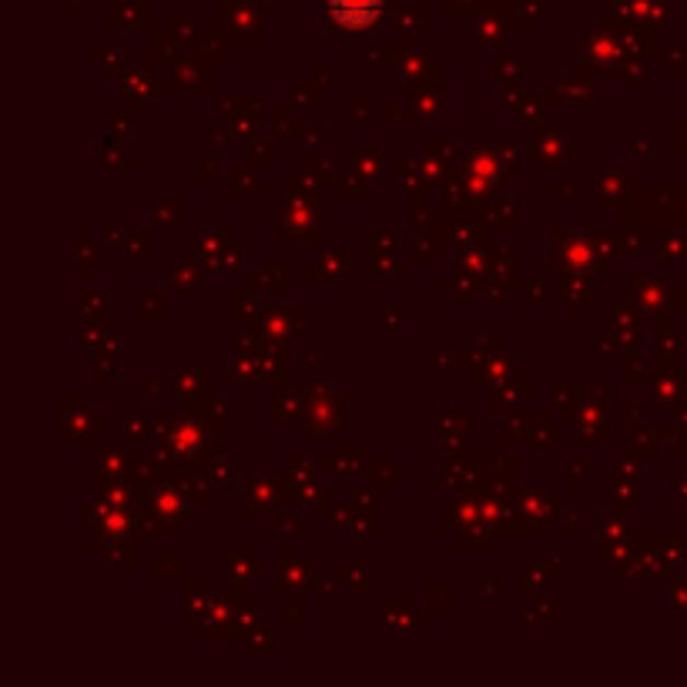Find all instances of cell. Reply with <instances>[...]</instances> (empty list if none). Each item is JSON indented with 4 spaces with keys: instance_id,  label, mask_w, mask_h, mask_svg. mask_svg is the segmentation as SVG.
Segmentation results:
<instances>
[{
    "instance_id": "obj_1",
    "label": "cell",
    "mask_w": 687,
    "mask_h": 687,
    "mask_svg": "<svg viewBox=\"0 0 687 687\" xmlns=\"http://www.w3.org/2000/svg\"><path fill=\"white\" fill-rule=\"evenodd\" d=\"M329 14L336 18L339 27L362 31L369 24H376L383 14V0H329Z\"/></svg>"
}]
</instances>
